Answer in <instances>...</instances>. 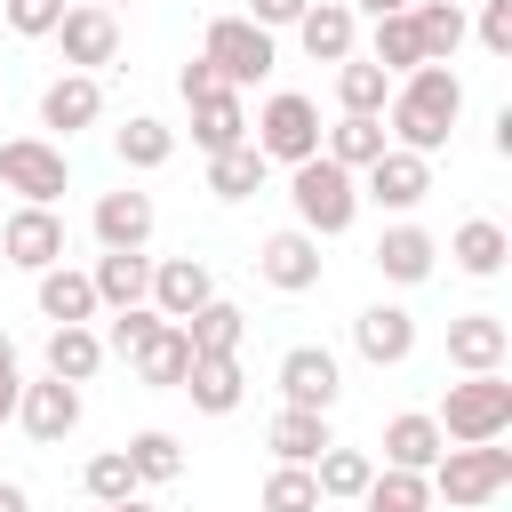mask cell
Returning a JSON list of instances; mask_svg holds the SVG:
<instances>
[{"label": "cell", "instance_id": "cell-1", "mask_svg": "<svg viewBox=\"0 0 512 512\" xmlns=\"http://www.w3.org/2000/svg\"><path fill=\"white\" fill-rule=\"evenodd\" d=\"M456 120H464V80H456V64H416L408 80H392V104H384V136L400 144V152H440L448 136H456Z\"/></svg>", "mask_w": 512, "mask_h": 512}, {"label": "cell", "instance_id": "cell-2", "mask_svg": "<svg viewBox=\"0 0 512 512\" xmlns=\"http://www.w3.org/2000/svg\"><path fill=\"white\" fill-rule=\"evenodd\" d=\"M288 208H296V232H312V240H336V232H352V216H360V176H344L336 160H296L288 168Z\"/></svg>", "mask_w": 512, "mask_h": 512}, {"label": "cell", "instance_id": "cell-3", "mask_svg": "<svg viewBox=\"0 0 512 512\" xmlns=\"http://www.w3.org/2000/svg\"><path fill=\"white\" fill-rule=\"evenodd\" d=\"M432 424H440V440H448V448L504 440V432H512V384H504V376H464V384H448V392H440Z\"/></svg>", "mask_w": 512, "mask_h": 512}, {"label": "cell", "instance_id": "cell-4", "mask_svg": "<svg viewBox=\"0 0 512 512\" xmlns=\"http://www.w3.org/2000/svg\"><path fill=\"white\" fill-rule=\"evenodd\" d=\"M424 488H432L440 504L472 512V504H488V496L512 488V448H496V440H480V448H440V464L424 472Z\"/></svg>", "mask_w": 512, "mask_h": 512}, {"label": "cell", "instance_id": "cell-5", "mask_svg": "<svg viewBox=\"0 0 512 512\" xmlns=\"http://www.w3.org/2000/svg\"><path fill=\"white\" fill-rule=\"evenodd\" d=\"M248 144L264 152V168H296V160H312V152H320V104L296 96V88L264 96V112L248 120Z\"/></svg>", "mask_w": 512, "mask_h": 512}, {"label": "cell", "instance_id": "cell-6", "mask_svg": "<svg viewBox=\"0 0 512 512\" xmlns=\"http://www.w3.org/2000/svg\"><path fill=\"white\" fill-rule=\"evenodd\" d=\"M64 184H72L64 144H48V136H8L0 144V192H16L24 208H56Z\"/></svg>", "mask_w": 512, "mask_h": 512}, {"label": "cell", "instance_id": "cell-7", "mask_svg": "<svg viewBox=\"0 0 512 512\" xmlns=\"http://www.w3.org/2000/svg\"><path fill=\"white\" fill-rule=\"evenodd\" d=\"M200 56L216 64V80L240 96V88H256L264 72H272V32H256L248 16H216L208 24V40H200Z\"/></svg>", "mask_w": 512, "mask_h": 512}, {"label": "cell", "instance_id": "cell-8", "mask_svg": "<svg viewBox=\"0 0 512 512\" xmlns=\"http://www.w3.org/2000/svg\"><path fill=\"white\" fill-rule=\"evenodd\" d=\"M344 392V368L328 344H288L280 352V408H304V416H328Z\"/></svg>", "mask_w": 512, "mask_h": 512}, {"label": "cell", "instance_id": "cell-9", "mask_svg": "<svg viewBox=\"0 0 512 512\" xmlns=\"http://www.w3.org/2000/svg\"><path fill=\"white\" fill-rule=\"evenodd\" d=\"M360 200H376L384 216H408V208H424V200H432V160H424V152H400V144H384V160H376V168H360Z\"/></svg>", "mask_w": 512, "mask_h": 512}, {"label": "cell", "instance_id": "cell-10", "mask_svg": "<svg viewBox=\"0 0 512 512\" xmlns=\"http://www.w3.org/2000/svg\"><path fill=\"white\" fill-rule=\"evenodd\" d=\"M48 40L64 48V72H104V64L120 56V16L96 8V0H80V8H64V24H56Z\"/></svg>", "mask_w": 512, "mask_h": 512}, {"label": "cell", "instance_id": "cell-11", "mask_svg": "<svg viewBox=\"0 0 512 512\" xmlns=\"http://www.w3.org/2000/svg\"><path fill=\"white\" fill-rule=\"evenodd\" d=\"M16 424H24L40 448L72 440V432H80V384H64V376H32V384L16 392Z\"/></svg>", "mask_w": 512, "mask_h": 512}, {"label": "cell", "instance_id": "cell-12", "mask_svg": "<svg viewBox=\"0 0 512 512\" xmlns=\"http://www.w3.org/2000/svg\"><path fill=\"white\" fill-rule=\"evenodd\" d=\"M0 256L40 280L48 264H64V216H56V208H16V216H0Z\"/></svg>", "mask_w": 512, "mask_h": 512}, {"label": "cell", "instance_id": "cell-13", "mask_svg": "<svg viewBox=\"0 0 512 512\" xmlns=\"http://www.w3.org/2000/svg\"><path fill=\"white\" fill-rule=\"evenodd\" d=\"M504 360H512V328H504L496 312L448 320V368H456V376H504Z\"/></svg>", "mask_w": 512, "mask_h": 512}, {"label": "cell", "instance_id": "cell-14", "mask_svg": "<svg viewBox=\"0 0 512 512\" xmlns=\"http://www.w3.org/2000/svg\"><path fill=\"white\" fill-rule=\"evenodd\" d=\"M368 264H376L392 288H416V280H432V264H440V240H432L424 224H408V216H400V224H384V232H376Z\"/></svg>", "mask_w": 512, "mask_h": 512}, {"label": "cell", "instance_id": "cell-15", "mask_svg": "<svg viewBox=\"0 0 512 512\" xmlns=\"http://www.w3.org/2000/svg\"><path fill=\"white\" fill-rule=\"evenodd\" d=\"M96 120H104L96 72H56V80L40 88V128H48V136H80V128H96Z\"/></svg>", "mask_w": 512, "mask_h": 512}, {"label": "cell", "instance_id": "cell-16", "mask_svg": "<svg viewBox=\"0 0 512 512\" xmlns=\"http://www.w3.org/2000/svg\"><path fill=\"white\" fill-rule=\"evenodd\" d=\"M352 352H360L368 368H400V360L416 352V312H408V304H368V312L352 320Z\"/></svg>", "mask_w": 512, "mask_h": 512}, {"label": "cell", "instance_id": "cell-17", "mask_svg": "<svg viewBox=\"0 0 512 512\" xmlns=\"http://www.w3.org/2000/svg\"><path fill=\"white\" fill-rule=\"evenodd\" d=\"M296 48H304L312 64H344V56H360V16H352L344 0H312V8L296 16Z\"/></svg>", "mask_w": 512, "mask_h": 512}, {"label": "cell", "instance_id": "cell-18", "mask_svg": "<svg viewBox=\"0 0 512 512\" xmlns=\"http://www.w3.org/2000/svg\"><path fill=\"white\" fill-rule=\"evenodd\" d=\"M256 272H264L280 296L320 288V240H312V232H296V224H288V232H272V240L256 248Z\"/></svg>", "mask_w": 512, "mask_h": 512}, {"label": "cell", "instance_id": "cell-19", "mask_svg": "<svg viewBox=\"0 0 512 512\" xmlns=\"http://www.w3.org/2000/svg\"><path fill=\"white\" fill-rule=\"evenodd\" d=\"M208 296H216V272H208L200 256H168V264H152V296H144V304H152L160 320H192Z\"/></svg>", "mask_w": 512, "mask_h": 512}, {"label": "cell", "instance_id": "cell-20", "mask_svg": "<svg viewBox=\"0 0 512 512\" xmlns=\"http://www.w3.org/2000/svg\"><path fill=\"white\" fill-rule=\"evenodd\" d=\"M96 240L104 248H144L152 240V224H160V208H152V192H136V184H120V192H96Z\"/></svg>", "mask_w": 512, "mask_h": 512}, {"label": "cell", "instance_id": "cell-21", "mask_svg": "<svg viewBox=\"0 0 512 512\" xmlns=\"http://www.w3.org/2000/svg\"><path fill=\"white\" fill-rule=\"evenodd\" d=\"M88 288H96V312H128V304L152 296V256L144 248H104L96 272H88Z\"/></svg>", "mask_w": 512, "mask_h": 512}, {"label": "cell", "instance_id": "cell-22", "mask_svg": "<svg viewBox=\"0 0 512 512\" xmlns=\"http://www.w3.org/2000/svg\"><path fill=\"white\" fill-rule=\"evenodd\" d=\"M176 392H192V408H200V416H232V408L248 400L240 352H200V360L184 368V384H176Z\"/></svg>", "mask_w": 512, "mask_h": 512}, {"label": "cell", "instance_id": "cell-23", "mask_svg": "<svg viewBox=\"0 0 512 512\" xmlns=\"http://www.w3.org/2000/svg\"><path fill=\"white\" fill-rule=\"evenodd\" d=\"M504 256H512V232H504L496 216H464V224L448 232V264H456V272H472V280H496V272H504Z\"/></svg>", "mask_w": 512, "mask_h": 512}, {"label": "cell", "instance_id": "cell-24", "mask_svg": "<svg viewBox=\"0 0 512 512\" xmlns=\"http://www.w3.org/2000/svg\"><path fill=\"white\" fill-rule=\"evenodd\" d=\"M440 424H432V408H400L392 424H384V464L392 472H432L440 464Z\"/></svg>", "mask_w": 512, "mask_h": 512}, {"label": "cell", "instance_id": "cell-25", "mask_svg": "<svg viewBox=\"0 0 512 512\" xmlns=\"http://www.w3.org/2000/svg\"><path fill=\"white\" fill-rule=\"evenodd\" d=\"M32 296H40V320H56V328H88V320H96V288H88V272H72V264H48Z\"/></svg>", "mask_w": 512, "mask_h": 512}, {"label": "cell", "instance_id": "cell-26", "mask_svg": "<svg viewBox=\"0 0 512 512\" xmlns=\"http://www.w3.org/2000/svg\"><path fill=\"white\" fill-rule=\"evenodd\" d=\"M128 368H136V384H152V392H176V384H184V368H192V344H184V328H176V320H160V328H152V344H136V352H128Z\"/></svg>", "mask_w": 512, "mask_h": 512}, {"label": "cell", "instance_id": "cell-27", "mask_svg": "<svg viewBox=\"0 0 512 512\" xmlns=\"http://www.w3.org/2000/svg\"><path fill=\"white\" fill-rule=\"evenodd\" d=\"M112 152H120V168L152 176V168H168V160H176V128H168V120H152V112H128V128H112Z\"/></svg>", "mask_w": 512, "mask_h": 512}, {"label": "cell", "instance_id": "cell-28", "mask_svg": "<svg viewBox=\"0 0 512 512\" xmlns=\"http://www.w3.org/2000/svg\"><path fill=\"white\" fill-rule=\"evenodd\" d=\"M368 480H376V456H368V448H320V464H312L320 504H360Z\"/></svg>", "mask_w": 512, "mask_h": 512}, {"label": "cell", "instance_id": "cell-29", "mask_svg": "<svg viewBox=\"0 0 512 512\" xmlns=\"http://www.w3.org/2000/svg\"><path fill=\"white\" fill-rule=\"evenodd\" d=\"M408 24H416V40H424V64H456V48H464V32H472V16H464L456 0H416Z\"/></svg>", "mask_w": 512, "mask_h": 512}, {"label": "cell", "instance_id": "cell-30", "mask_svg": "<svg viewBox=\"0 0 512 512\" xmlns=\"http://www.w3.org/2000/svg\"><path fill=\"white\" fill-rule=\"evenodd\" d=\"M384 104H392V80H384L368 56H344V64H336V112H344V120H384Z\"/></svg>", "mask_w": 512, "mask_h": 512}, {"label": "cell", "instance_id": "cell-31", "mask_svg": "<svg viewBox=\"0 0 512 512\" xmlns=\"http://www.w3.org/2000/svg\"><path fill=\"white\" fill-rule=\"evenodd\" d=\"M192 144H200V152H232V144H248V104H240L232 88L200 96V104H192Z\"/></svg>", "mask_w": 512, "mask_h": 512}, {"label": "cell", "instance_id": "cell-32", "mask_svg": "<svg viewBox=\"0 0 512 512\" xmlns=\"http://www.w3.org/2000/svg\"><path fill=\"white\" fill-rule=\"evenodd\" d=\"M384 120H336V128H320V160H336L344 176H360V168H376L384 160Z\"/></svg>", "mask_w": 512, "mask_h": 512}, {"label": "cell", "instance_id": "cell-33", "mask_svg": "<svg viewBox=\"0 0 512 512\" xmlns=\"http://www.w3.org/2000/svg\"><path fill=\"white\" fill-rule=\"evenodd\" d=\"M184 328V344H192V360L200 352H240V336H248V312L232 304V296H208L192 320H176Z\"/></svg>", "mask_w": 512, "mask_h": 512}, {"label": "cell", "instance_id": "cell-34", "mask_svg": "<svg viewBox=\"0 0 512 512\" xmlns=\"http://www.w3.org/2000/svg\"><path fill=\"white\" fill-rule=\"evenodd\" d=\"M264 448H272L280 464H320V448H336V440H328V416H304V408H280V416L264 424Z\"/></svg>", "mask_w": 512, "mask_h": 512}, {"label": "cell", "instance_id": "cell-35", "mask_svg": "<svg viewBox=\"0 0 512 512\" xmlns=\"http://www.w3.org/2000/svg\"><path fill=\"white\" fill-rule=\"evenodd\" d=\"M368 64H376L384 80H408V72L424 64V40H416V24H408V16H376V32H368Z\"/></svg>", "mask_w": 512, "mask_h": 512}, {"label": "cell", "instance_id": "cell-36", "mask_svg": "<svg viewBox=\"0 0 512 512\" xmlns=\"http://www.w3.org/2000/svg\"><path fill=\"white\" fill-rule=\"evenodd\" d=\"M120 456H128L136 488H168V480L184 472V440H176V432H160V424H152V432H136V440L120 448Z\"/></svg>", "mask_w": 512, "mask_h": 512}, {"label": "cell", "instance_id": "cell-37", "mask_svg": "<svg viewBox=\"0 0 512 512\" xmlns=\"http://www.w3.org/2000/svg\"><path fill=\"white\" fill-rule=\"evenodd\" d=\"M264 152L256 144H232V152H208V192L216 200H248V192H264Z\"/></svg>", "mask_w": 512, "mask_h": 512}, {"label": "cell", "instance_id": "cell-38", "mask_svg": "<svg viewBox=\"0 0 512 512\" xmlns=\"http://www.w3.org/2000/svg\"><path fill=\"white\" fill-rule=\"evenodd\" d=\"M96 368H104V336H96V328H48V376L88 384Z\"/></svg>", "mask_w": 512, "mask_h": 512}, {"label": "cell", "instance_id": "cell-39", "mask_svg": "<svg viewBox=\"0 0 512 512\" xmlns=\"http://www.w3.org/2000/svg\"><path fill=\"white\" fill-rule=\"evenodd\" d=\"M360 512H432V488H424V472H392V464H376Z\"/></svg>", "mask_w": 512, "mask_h": 512}, {"label": "cell", "instance_id": "cell-40", "mask_svg": "<svg viewBox=\"0 0 512 512\" xmlns=\"http://www.w3.org/2000/svg\"><path fill=\"white\" fill-rule=\"evenodd\" d=\"M80 488H88V504H128V496H144L120 448H104V456H88V464H80Z\"/></svg>", "mask_w": 512, "mask_h": 512}, {"label": "cell", "instance_id": "cell-41", "mask_svg": "<svg viewBox=\"0 0 512 512\" xmlns=\"http://www.w3.org/2000/svg\"><path fill=\"white\" fill-rule=\"evenodd\" d=\"M264 512H320V488H312V464H272L264 472Z\"/></svg>", "mask_w": 512, "mask_h": 512}, {"label": "cell", "instance_id": "cell-42", "mask_svg": "<svg viewBox=\"0 0 512 512\" xmlns=\"http://www.w3.org/2000/svg\"><path fill=\"white\" fill-rule=\"evenodd\" d=\"M0 24H8L16 40H48V32L64 24V0H0Z\"/></svg>", "mask_w": 512, "mask_h": 512}, {"label": "cell", "instance_id": "cell-43", "mask_svg": "<svg viewBox=\"0 0 512 512\" xmlns=\"http://www.w3.org/2000/svg\"><path fill=\"white\" fill-rule=\"evenodd\" d=\"M152 328H160V312L152 304H128V312H112V328H104V352H136V344H152Z\"/></svg>", "mask_w": 512, "mask_h": 512}, {"label": "cell", "instance_id": "cell-44", "mask_svg": "<svg viewBox=\"0 0 512 512\" xmlns=\"http://www.w3.org/2000/svg\"><path fill=\"white\" fill-rule=\"evenodd\" d=\"M480 48L512 56V0H480Z\"/></svg>", "mask_w": 512, "mask_h": 512}, {"label": "cell", "instance_id": "cell-45", "mask_svg": "<svg viewBox=\"0 0 512 512\" xmlns=\"http://www.w3.org/2000/svg\"><path fill=\"white\" fill-rule=\"evenodd\" d=\"M304 8H312V0H248L240 16H248L256 32H296V16H304Z\"/></svg>", "mask_w": 512, "mask_h": 512}, {"label": "cell", "instance_id": "cell-46", "mask_svg": "<svg viewBox=\"0 0 512 512\" xmlns=\"http://www.w3.org/2000/svg\"><path fill=\"white\" fill-rule=\"evenodd\" d=\"M216 88H224V80H216V64H208V56H192V64L176 72V96H184V104H200V96H216Z\"/></svg>", "mask_w": 512, "mask_h": 512}, {"label": "cell", "instance_id": "cell-47", "mask_svg": "<svg viewBox=\"0 0 512 512\" xmlns=\"http://www.w3.org/2000/svg\"><path fill=\"white\" fill-rule=\"evenodd\" d=\"M344 8H352V16H368V24H376V16H408V8H416V0H344Z\"/></svg>", "mask_w": 512, "mask_h": 512}, {"label": "cell", "instance_id": "cell-48", "mask_svg": "<svg viewBox=\"0 0 512 512\" xmlns=\"http://www.w3.org/2000/svg\"><path fill=\"white\" fill-rule=\"evenodd\" d=\"M16 392H24V376H16V368H8V376H0V424H8V416H16Z\"/></svg>", "mask_w": 512, "mask_h": 512}, {"label": "cell", "instance_id": "cell-49", "mask_svg": "<svg viewBox=\"0 0 512 512\" xmlns=\"http://www.w3.org/2000/svg\"><path fill=\"white\" fill-rule=\"evenodd\" d=\"M0 512H32V496H24L16 480H0Z\"/></svg>", "mask_w": 512, "mask_h": 512}, {"label": "cell", "instance_id": "cell-50", "mask_svg": "<svg viewBox=\"0 0 512 512\" xmlns=\"http://www.w3.org/2000/svg\"><path fill=\"white\" fill-rule=\"evenodd\" d=\"M96 512H152V504H144V496H128V504H96Z\"/></svg>", "mask_w": 512, "mask_h": 512}, {"label": "cell", "instance_id": "cell-51", "mask_svg": "<svg viewBox=\"0 0 512 512\" xmlns=\"http://www.w3.org/2000/svg\"><path fill=\"white\" fill-rule=\"evenodd\" d=\"M8 368H16V344H8V336H0V376H8Z\"/></svg>", "mask_w": 512, "mask_h": 512}, {"label": "cell", "instance_id": "cell-52", "mask_svg": "<svg viewBox=\"0 0 512 512\" xmlns=\"http://www.w3.org/2000/svg\"><path fill=\"white\" fill-rule=\"evenodd\" d=\"M96 8H112V16H120V0H96Z\"/></svg>", "mask_w": 512, "mask_h": 512}, {"label": "cell", "instance_id": "cell-53", "mask_svg": "<svg viewBox=\"0 0 512 512\" xmlns=\"http://www.w3.org/2000/svg\"><path fill=\"white\" fill-rule=\"evenodd\" d=\"M320 512H352V504H320Z\"/></svg>", "mask_w": 512, "mask_h": 512}, {"label": "cell", "instance_id": "cell-54", "mask_svg": "<svg viewBox=\"0 0 512 512\" xmlns=\"http://www.w3.org/2000/svg\"><path fill=\"white\" fill-rule=\"evenodd\" d=\"M352 512H360V504H352Z\"/></svg>", "mask_w": 512, "mask_h": 512}]
</instances>
